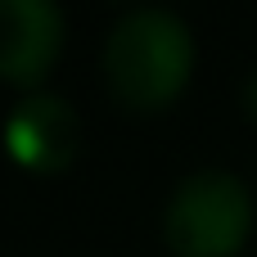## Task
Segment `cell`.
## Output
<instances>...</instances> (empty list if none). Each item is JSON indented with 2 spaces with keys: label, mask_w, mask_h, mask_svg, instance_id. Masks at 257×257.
Wrapping results in <instances>:
<instances>
[{
  "label": "cell",
  "mask_w": 257,
  "mask_h": 257,
  "mask_svg": "<svg viewBox=\"0 0 257 257\" xmlns=\"http://www.w3.org/2000/svg\"><path fill=\"white\" fill-rule=\"evenodd\" d=\"M194 72V36L167 9H131L117 18L104 45V77L117 104L131 113L167 108Z\"/></svg>",
  "instance_id": "1"
},
{
  "label": "cell",
  "mask_w": 257,
  "mask_h": 257,
  "mask_svg": "<svg viewBox=\"0 0 257 257\" xmlns=\"http://www.w3.org/2000/svg\"><path fill=\"white\" fill-rule=\"evenodd\" d=\"M253 235V194L235 172H194L163 212V239L176 257H235Z\"/></svg>",
  "instance_id": "2"
},
{
  "label": "cell",
  "mask_w": 257,
  "mask_h": 257,
  "mask_svg": "<svg viewBox=\"0 0 257 257\" xmlns=\"http://www.w3.org/2000/svg\"><path fill=\"white\" fill-rule=\"evenodd\" d=\"M77 145H81V122H77L72 104L59 95H32L5 122V149L32 176L68 172L77 158Z\"/></svg>",
  "instance_id": "3"
},
{
  "label": "cell",
  "mask_w": 257,
  "mask_h": 257,
  "mask_svg": "<svg viewBox=\"0 0 257 257\" xmlns=\"http://www.w3.org/2000/svg\"><path fill=\"white\" fill-rule=\"evenodd\" d=\"M63 50V14L50 0H0V81L41 86Z\"/></svg>",
  "instance_id": "4"
},
{
  "label": "cell",
  "mask_w": 257,
  "mask_h": 257,
  "mask_svg": "<svg viewBox=\"0 0 257 257\" xmlns=\"http://www.w3.org/2000/svg\"><path fill=\"white\" fill-rule=\"evenodd\" d=\"M248 113H253V117H257V77H253V81H248Z\"/></svg>",
  "instance_id": "5"
}]
</instances>
